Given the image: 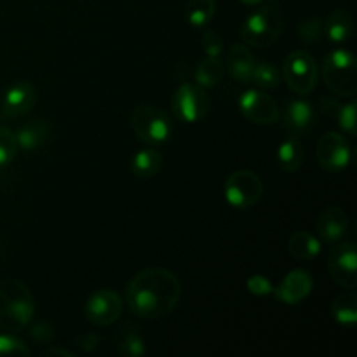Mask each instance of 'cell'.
Returning <instances> with one entry per match:
<instances>
[{
	"label": "cell",
	"mask_w": 357,
	"mask_h": 357,
	"mask_svg": "<svg viewBox=\"0 0 357 357\" xmlns=\"http://www.w3.org/2000/svg\"><path fill=\"white\" fill-rule=\"evenodd\" d=\"M181 298L180 279L162 267L139 271L126 288L129 310L142 319H160L173 312Z\"/></svg>",
	"instance_id": "6da1fadb"
},
{
	"label": "cell",
	"mask_w": 357,
	"mask_h": 357,
	"mask_svg": "<svg viewBox=\"0 0 357 357\" xmlns=\"http://www.w3.org/2000/svg\"><path fill=\"white\" fill-rule=\"evenodd\" d=\"M33 316L35 300L26 284L17 279L0 282V330L6 333L23 331Z\"/></svg>",
	"instance_id": "7a4b0ae2"
},
{
	"label": "cell",
	"mask_w": 357,
	"mask_h": 357,
	"mask_svg": "<svg viewBox=\"0 0 357 357\" xmlns=\"http://www.w3.org/2000/svg\"><path fill=\"white\" fill-rule=\"evenodd\" d=\"M323 79L331 93L352 98L357 93L356 56L349 49H333L324 56Z\"/></svg>",
	"instance_id": "3957f363"
},
{
	"label": "cell",
	"mask_w": 357,
	"mask_h": 357,
	"mask_svg": "<svg viewBox=\"0 0 357 357\" xmlns=\"http://www.w3.org/2000/svg\"><path fill=\"white\" fill-rule=\"evenodd\" d=\"M131 128L143 143L159 146L173 136L174 122L167 112L153 105H138L131 114Z\"/></svg>",
	"instance_id": "277c9868"
},
{
	"label": "cell",
	"mask_w": 357,
	"mask_h": 357,
	"mask_svg": "<svg viewBox=\"0 0 357 357\" xmlns=\"http://www.w3.org/2000/svg\"><path fill=\"white\" fill-rule=\"evenodd\" d=\"M282 31V16L275 7L265 6L244 20L241 37L248 45L257 49L271 47Z\"/></svg>",
	"instance_id": "5b68a950"
},
{
	"label": "cell",
	"mask_w": 357,
	"mask_h": 357,
	"mask_svg": "<svg viewBox=\"0 0 357 357\" xmlns=\"http://www.w3.org/2000/svg\"><path fill=\"white\" fill-rule=\"evenodd\" d=\"M282 73H284V80L289 89L302 96L312 93L319 79L316 59L307 51H293L291 54H288V58L284 59Z\"/></svg>",
	"instance_id": "8992f818"
},
{
	"label": "cell",
	"mask_w": 357,
	"mask_h": 357,
	"mask_svg": "<svg viewBox=\"0 0 357 357\" xmlns=\"http://www.w3.org/2000/svg\"><path fill=\"white\" fill-rule=\"evenodd\" d=\"M173 112L178 121L187 122V124H195L208 117L211 112V98L197 84H181L173 94Z\"/></svg>",
	"instance_id": "52a82bcc"
},
{
	"label": "cell",
	"mask_w": 357,
	"mask_h": 357,
	"mask_svg": "<svg viewBox=\"0 0 357 357\" xmlns=\"http://www.w3.org/2000/svg\"><path fill=\"white\" fill-rule=\"evenodd\" d=\"M264 195L260 176L250 169L234 171L225 181V199L232 208L248 209L258 204Z\"/></svg>",
	"instance_id": "ba28073f"
},
{
	"label": "cell",
	"mask_w": 357,
	"mask_h": 357,
	"mask_svg": "<svg viewBox=\"0 0 357 357\" xmlns=\"http://www.w3.org/2000/svg\"><path fill=\"white\" fill-rule=\"evenodd\" d=\"M328 271L340 288L352 291L357 288V255L352 243H340L331 248Z\"/></svg>",
	"instance_id": "9c48e42d"
},
{
	"label": "cell",
	"mask_w": 357,
	"mask_h": 357,
	"mask_svg": "<svg viewBox=\"0 0 357 357\" xmlns=\"http://www.w3.org/2000/svg\"><path fill=\"white\" fill-rule=\"evenodd\" d=\"M121 314L122 300L114 289H98L86 302V317L93 326H112Z\"/></svg>",
	"instance_id": "30bf717a"
},
{
	"label": "cell",
	"mask_w": 357,
	"mask_h": 357,
	"mask_svg": "<svg viewBox=\"0 0 357 357\" xmlns=\"http://www.w3.org/2000/svg\"><path fill=\"white\" fill-rule=\"evenodd\" d=\"M317 162L330 173L345 169L351 162V145L340 132H326L319 138L316 149Z\"/></svg>",
	"instance_id": "8fae6325"
},
{
	"label": "cell",
	"mask_w": 357,
	"mask_h": 357,
	"mask_svg": "<svg viewBox=\"0 0 357 357\" xmlns=\"http://www.w3.org/2000/svg\"><path fill=\"white\" fill-rule=\"evenodd\" d=\"M239 108L253 124H274L279 121V108L274 98L258 89H250L239 98Z\"/></svg>",
	"instance_id": "7c38bea8"
},
{
	"label": "cell",
	"mask_w": 357,
	"mask_h": 357,
	"mask_svg": "<svg viewBox=\"0 0 357 357\" xmlns=\"http://www.w3.org/2000/svg\"><path fill=\"white\" fill-rule=\"evenodd\" d=\"M312 275L302 268H295L284 275L279 286L274 288V295L279 302L286 305H296L303 302L312 291Z\"/></svg>",
	"instance_id": "4fadbf2b"
},
{
	"label": "cell",
	"mask_w": 357,
	"mask_h": 357,
	"mask_svg": "<svg viewBox=\"0 0 357 357\" xmlns=\"http://www.w3.org/2000/svg\"><path fill=\"white\" fill-rule=\"evenodd\" d=\"M37 101V93L28 82H16L6 91L2 100V112L6 117H23L33 108Z\"/></svg>",
	"instance_id": "5bb4252c"
},
{
	"label": "cell",
	"mask_w": 357,
	"mask_h": 357,
	"mask_svg": "<svg viewBox=\"0 0 357 357\" xmlns=\"http://www.w3.org/2000/svg\"><path fill=\"white\" fill-rule=\"evenodd\" d=\"M349 230L347 213L338 206H330L324 209L316 220V232L324 243H338L345 237Z\"/></svg>",
	"instance_id": "9a60e30c"
},
{
	"label": "cell",
	"mask_w": 357,
	"mask_h": 357,
	"mask_svg": "<svg viewBox=\"0 0 357 357\" xmlns=\"http://www.w3.org/2000/svg\"><path fill=\"white\" fill-rule=\"evenodd\" d=\"M14 135H16L17 149L24 152H33L45 145L51 136V126L44 119H33V121L24 122Z\"/></svg>",
	"instance_id": "2e32d148"
},
{
	"label": "cell",
	"mask_w": 357,
	"mask_h": 357,
	"mask_svg": "<svg viewBox=\"0 0 357 357\" xmlns=\"http://www.w3.org/2000/svg\"><path fill=\"white\" fill-rule=\"evenodd\" d=\"M255 56L244 44H234L229 49L227 66L234 80L241 84H251V73L255 68Z\"/></svg>",
	"instance_id": "e0dca14e"
},
{
	"label": "cell",
	"mask_w": 357,
	"mask_h": 357,
	"mask_svg": "<svg viewBox=\"0 0 357 357\" xmlns=\"http://www.w3.org/2000/svg\"><path fill=\"white\" fill-rule=\"evenodd\" d=\"M352 30H354V20H352L351 13L345 9H335L323 21V31L328 37V40L333 44H344L351 38Z\"/></svg>",
	"instance_id": "ac0fdd59"
},
{
	"label": "cell",
	"mask_w": 357,
	"mask_h": 357,
	"mask_svg": "<svg viewBox=\"0 0 357 357\" xmlns=\"http://www.w3.org/2000/svg\"><path fill=\"white\" fill-rule=\"evenodd\" d=\"M284 121L291 131L305 132L307 129L312 128L314 121H316V110L310 101L293 100L286 105Z\"/></svg>",
	"instance_id": "d6986e66"
},
{
	"label": "cell",
	"mask_w": 357,
	"mask_h": 357,
	"mask_svg": "<svg viewBox=\"0 0 357 357\" xmlns=\"http://www.w3.org/2000/svg\"><path fill=\"white\" fill-rule=\"evenodd\" d=\"M162 153L155 150L153 146L150 149H143L136 152L131 159V173L135 174L138 180H150L155 176L162 167Z\"/></svg>",
	"instance_id": "ffe728a7"
},
{
	"label": "cell",
	"mask_w": 357,
	"mask_h": 357,
	"mask_svg": "<svg viewBox=\"0 0 357 357\" xmlns=\"http://www.w3.org/2000/svg\"><path fill=\"white\" fill-rule=\"evenodd\" d=\"M288 253L295 260L309 261L321 253V241L307 230L293 232L288 239Z\"/></svg>",
	"instance_id": "44dd1931"
},
{
	"label": "cell",
	"mask_w": 357,
	"mask_h": 357,
	"mask_svg": "<svg viewBox=\"0 0 357 357\" xmlns=\"http://www.w3.org/2000/svg\"><path fill=\"white\" fill-rule=\"evenodd\" d=\"M303 155H305V152H303L302 142L296 136H288L278 146L275 159H278V166L284 173H295L303 164Z\"/></svg>",
	"instance_id": "7402d4cb"
},
{
	"label": "cell",
	"mask_w": 357,
	"mask_h": 357,
	"mask_svg": "<svg viewBox=\"0 0 357 357\" xmlns=\"http://www.w3.org/2000/svg\"><path fill=\"white\" fill-rule=\"evenodd\" d=\"M223 73H225V65L220 56H208L195 68V80L201 87H215L216 84L222 82Z\"/></svg>",
	"instance_id": "603a6c76"
},
{
	"label": "cell",
	"mask_w": 357,
	"mask_h": 357,
	"mask_svg": "<svg viewBox=\"0 0 357 357\" xmlns=\"http://www.w3.org/2000/svg\"><path fill=\"white\" fill-rule=\"evenodd\" d=\"M331 316L338 324L351 326L357 321V296L354 293H342L331 303Z\"/></svg>",
	"instance_id": "cb8c5ba5"
},
{
	"label": "cell",
	"mask_w": 357,
	"mask_h": 357,
	"mask_svg": "<svg viewBox=\"0 0 357 357\" xmlns=\"http://www.w3.org/2000/svg\"><path fill=\"white\" fill-rule=\"evenodd\" d=\"M216 13V0H188L185 17L195 28H202L213 20Z\"/></svg>",
	"instance_id": "d4e9b609"
},
{
	"label": "cell",
	"mask_w": 357,
	"mask_h": 357,
	"mask_svg": "<svg viewBox=\"0 0 357 357\" xmlns=\"http://www.w3.org/2000/svg\"><path fill=\"white\" fill-rule=\"evenodd\" d=\"M279 82H281V73L274 65L267 61L255 63L253 73H251V84H255V86L264 91H271L275 89Z\"/></svg>",
	"instance_id": "484cf974"
},
{
	"label": "cell",
	"mask_w": 357,
	"mask_h": 357,
	"mask_svg": "<svg viewBox=\"0 0 357 357\" xmlns=\"http://www.w3.org/2000/svg\"><path fill=\"white\" fill-rule=\"evenodd\" d=\"M323 35V20L319 16H310L298 24V37L305 44H317Z\"/></svg>",
	"instance_id": "4316f807"
},
{
	"label": "cell",
	"mask_w": 357,
	"mask_h": 357,
	"mask_svg": "<svg viewBox=\"0 0 357 357\" xmlns=\"http://www.w3.org/2000/svg\"><path fill=\"white\" fill-rule=\"evenodd\" d=\"M16 135L10 129L0 128V167L7 166L16 157L17 152Z\"/></svg>",
	"instance_id": "83f0119b"
},
{
	"label": "cell",
	"mask_w": 357,
	"mask_h": 357,
	"mask_svg": "<svg viewBox=\"0 0 357 357\" xmlns=\"http://www.w3.org/2000/svg\"><path fill=\"white\" fill-rule=\"evenodd\" d=\"M0 356H30V349L13 333L3 331L0 335Z\"/></svg>",
	"instance_id": "f1b7e54d"
},
{
	"label": "cell",
	"mask_w": 357,
	"mask_h": 357,
	"mask_svg": "<svg viewBox=\"0 0 357 357\" xmlns=\"http://www.w3.org/2000/svg\"><path fill=\"white\" fill-rule=\"evenodd\" d=\"M356 107L354 101H351L347 105H340L337 110L338 126L351 136H356Z\"/></svg>",
	"instance_id": "f546056e"
},
{
	"label": "cell",
	"mask_w": 357,
	"mask_h": 357,
	"mask_svg": "<svg viewBox=\"0 0 357 357\" xmlns=\"http://www.w3.org/2000/svg\"><path fill=\"white\" fill-rule=\"evenodd\" d=\"M121 352L129 357H138L145 354V344H143L138 331H129L128 335H124V338L121 342Z\"/></svg>",
	"instance_id": "4dcf8cb0"
},
{
	"label": "cell",
	"mask_w": 357,
	"mask_h": 357,
	"mask_svg": "<svg viewBox=\"0 0 357 357\" xmlns=\"http://www.w3.org/2000/svg\"><path fill=\"white\" fill-rule=\"evenodd\" d=\"M246 288L251 295H257V296H265L274 293V286H272L271 279L265 278L264 274L251 275V278L246 281Z\"/></svg>",
	"instance_id": "1f68e13d"
},
{
	"label": "cell",
	"mask_w": 357,
	"mask_h": 357,
	"mask_svg": "<svg viewBox=\"0 0 357 357\" xmlns=\"http://www.w3.org/2000/svg\"><path fill=\"white\" fill-rule=\"evenodd\" d=\"M202 49L208 56H222L223 42L220 35L213 30H206L202 35Z\"/></svg>",
	"instance_id": "d6a6232c"
},
{
	"label": "cell",
	"mask_w": 357,
	"mask_h": 357,
	"mask_svg": "<svg viewBox=\"0 0 357 357\" xmlns=\"http://www.w3.org/2000/svg\"><path fill=\"white\" fill-rule=\"evenodd\" d=\"M30 337L33 340L40 342V344H45V342L52 340V328L49 326L47 323H37L30 331Z\"/></svg>",
	"instance_id": "836d02e7"
},
{
	"label": "cell",
	"mask_w": 357,
	"mask_h": 357,
	"mask_svg": "<svg viewBox=\"0 0 357 357\" xmlns=\"http://www.w3.org/2000/svg\"><path fill=\"white\" fill-rule=\"evenodd\" d=\"M42 356H63V357H73V352L66 351V349H59V347H51L47 351L42 352Z\"/></svg>",
	"instance_id": "e575fe53"
},
{
	"label": "cell",
	"mask_w": 357,
	"mask_h": 357,
	"mask_svg": "<svg viewBox=\"0 0 357 357\" xmlns=\"http://www.w3.org/2000/svg\"><path fill=\"white\" fill-rule=\"evenodd\" d=\"M241 2L248 3V6H257V3H260L261 0H241Z\"/></svg>",
	"instance_id": "d590c367"
}]
</instances>
